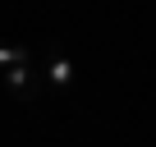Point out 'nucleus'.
Segmentation results:
<instances>
[{"mask_svg": "<svg viewBox=\"0 0 156 147\" xmlns=\"http://www.w3.org/2000/svg\"><path fill=\"white\" fill-rule=\"evenodd\" d=\"M5 83H9V92H14L19 101H37V97H41V74L32 69V60L5 69Z\"/></svg>", "mask_w": 156, "mask_h": 147, "instance_id": "obj_1", "label": "nucleus"}, {"mask_svg": "<svg viewBox=\"0 0 156 147\" xmlns=\"http://www.w3.org/2000/svg\"><path fill=\"white\" fill-rule=\"evenodd\" d=\"M46 83H51V88H69V83H73V64H69V55H64L60 46H51V64H46Z\"/></svg>", "mask_w": 156, "mask_h": 147, "instance_id": "obj_2", "label": "nucleus"}, {"mask_svg": "<svg viewBox=\"0 0 156 147\" xmlns=\"http://www.w3.org/2000/svg\"><path fill=\"white\" fill-rule=\"evenodd\" d=\"M28 60H32V51L19 46V41L14 46H0V69H14V64H28Z\"/></svg>", "mask_w": 156, "mask_h": 147, "instance_id": "obj_3", "label": "nucleus"}]
</instances>
